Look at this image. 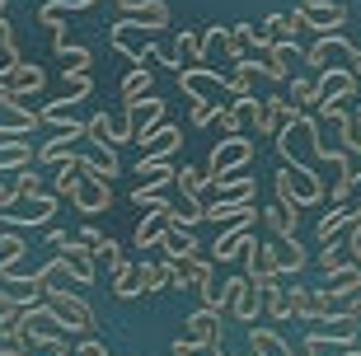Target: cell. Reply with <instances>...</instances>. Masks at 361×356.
<instances>
[{
	"instance_id": "6da1fadb",
	"label": "cell",
	"mask_w": 361,
	"mask_h": 356,
	"mask_svg": "<svg viewBox=\"0 0 361 356\" xmlns=\"http://www.w3.org/2000/svg\"><path fill=\"white\" fill-rule=\"evenodd\" d=\"M108 47L118 56H127L132 66H146L160 56V42H155V28H146L141 19H118V24H108Z\"/></svg>"
},
{
	"instance_id": "7a4b0ae2",
	"label": "cell",
	"mask_w": 361,
	"mask_h": 356,
	"mask_svg": "<svg viewBox=\"0 0 361 356\" xmlns=\"http://www.w3.org/2000/svg\"><path fill=\"white\" fill-rule=\"evenodd\" d=\"M324 197H329V183L314 169H305V164H281L277 169V202L300 211V207H314Z\"/></svg>"
},
{
	"instance_id": "3957f363",
	"label": "cell",
	"mask_w": 361,
	"mask_h": 356,
	"mask_svg": "<svg viewBox=\"0 0 361 356\" xmlns=\"http://www.w3.org/2000/svg\"><path fill=\"white\" fill-rule=\"evenodd\" d=\"M178 90L192 99V104H230V85H226V70L216 66H178Z\"/></svg>"
},
{
	"instance_id": "277c9868",
	"label": "cell",
	"mask_w": 361,
	"mask_h": 356,
	"mask_svg": "<svg viewBox=\"0 0 361 356\" xmlns=\"http://www.w3.org/2000/svg\"><path fill=\"white\" fill-rule=\"evenodd\" d=\"M47 305H52L56 319H61L71 333H80V338H90V333L99 329V314H94V305L80 300V295H75L71 286H52V290H47Z\"/></svg>"
},
{
	"instance_id": "5b68a950",
	"label": "cell",
	"mask_w": 361,
	"mask_h": 356,
	"mask_svg": "<svg viewBox=\"0 0 361 356\" xmlns=\"http://www.w3.org/2000/svg\"><path fill=\"white\" fill-rule=\"evenodd\" d=\"M71 202L80 207L85 216H99L113 207V178L99 169H85L80 164V178H75V188H71Z\"/></svg>"
},
{
	"instance_id": "8992f818",
	"label": "cell",
	"mask_w": 361,
	"mask_h": 356,
	"mask_svg": "<svg viewBox=\"0 0 361 356\" xmlns=\"http://www.w3.org/2000/svg\"><path fill=\"white\" fill-rule=\"evenodd\" d=\"M85 141L99 145V155L104 159H118V145L132 141V127H127V118H108V113H94V118H85Z\"/></svg>"
},
{
	"instance_id": "52a82bcc",
	"label": "cell",
	"mask_w": 361,
	"mask_h": 356,
	"mask_svg": "<svg viewBox=\"0 0 361 356\" xmlns=\"http://www.w3.org/2000/svg\"><path fill=\"white\" fill-rule=\"evenodd\" d=\"M305 113V108H295L291 99H281V94H263L258 99V113H254V132L263 136V141H277V132L286 127V122H295Z\"/></svg>"
},
{
	"instance_id": "ba28073f",
	"label": "cell",
	"mask_w": 361,
	"mask_h": 356,
	"mask_svg": "<svg viewBox=\"0 0 361 356\" xmlns=\"http://www.w3.org/2000/svg\"><path fill=\"white\" fill-rule=\"evenodd\" d=\"M348 24V5H338V0H310L300 5L295 0V14H291V28H319V33H334V28Z\"/></svg>"
},
{
	"instance_id": "9c48e42d",
	"label": "cell",
	"mask_w": 361,
	"mask_h": 356,
	"mask_svg": "<svg viewBox=\"0 0 361 356\" xmlns=\"http://www.w3.org/2000/svg\"><path fill=\"white\" fill-rule=\"evenodd\" d=\"M249 159H254V141H244V136H226V141H216L212 159H207V173H212V183H216V178L240 173Z\"/></svg>"
},
{
	"instance_id": "30bf717a",
	"label": "cell",
	"mask_w": 361,
	"mask_h": 356,
	"mask_svg": "<svg viewBox=\"0 0 361 356\" xmlns=\"http://www.w3.org/2000/svg\"><path fill=\"white\" fill-rule=\"evenodd\" d=\"M122 118H127V127H132V141H146V136L164 122V99L150 90V94H141V99H132V104H122Z\"/></svg>"
},
{
	"instance_id": "8fae6325",
	"label": "cell",
	"mask_w": 361,
	"mask_h": 356,
	"mask_svg": "<svg viewBox=\"0 0 361 356\" xmlns=\"http://www.w3.org/2000/svg\"><path fill=\"white\" fill-rule=\"evenodd\" d=\"M183 343H192L197 352H212L216 343H221V309H212V305H202V309H192V314L183 319V333H178Z\"/></svg>"
},
{
	"instance_id": "7c38bea8",
	"label": "cell",
	"mask_w": 361,
	"mask_h": 356,
	"mask_svg": "<svg viewBox=\"0 0 361 356\" xmlns=\"http://www.w3.org/2000/svg\"><path fill=\"white\" fill-rule=\"evenodd\" d=\"M56 216V192H38V197H19L10 211H0L5 225H47Z\"/></svg>"
},
{
	"instance_id": "4fadbf2b",
	"label": "cell",
	"mask_w": 361,
	"mask_h": 356,
	"mask_svg": "<svg viewBox=\"0 0 361 356\" xmlns=\"http://www.w3.org/2000/svg\"><path fill=\"white\" fill-rule=\"evenodd\" d=\"M226 286H230L226 314H230V319H240V324H258V309H263V290H258L249 277H230Z\"/></svg>"
},
{
	"instance_id": "5bb4252c",
	"label": "cell",
	"mask_w": 361,
	"mask_h": 356,
	"mask_svg": "<svg viewBox=\"0 0 361 356\" xmlns=\"http://www.w3.org/2000/svg\"><path fill=\"white\" fill-rule=\"evenodd\" d=\"M244 258H249V272H244V277L254 281L258 290H268L272 281L281 277V272H277V253H272V239L258 244V235H254V239H249V249H244Z\"/></svg>"
},
{
	"instance_id": "9a60e30c",
	"label": "cell",
	"mask_w": 361,
	"mask_h": 356,
	"mask_svg": "<svg viewBox=\"0 0 361 356\" xmlns=\"http://www.w3.org/2000/svg\"><path fill=\"white\" fill-rule=\"evenodd\" d=\"M5 85H10V94H19V99H33V94H42V85H47V70H42L38 61H14V66L5 70Z\"/></svg>"
},
{
	"instance_id": "2e32d148",
	"label": "cell",
	"mask_w": 361,
	"mask_h": 356,
	"mask_svg": "<svg viewBox=\"0 0 361 356\" xmlns=\"http://www.w3.org/2000/svg\"><path fill=\"white\" fill-rule=\"evenodd\" d=\"M249 239H254V221H240V225H226L212 244V258L216 263H230V258H240L249 249Z\"/></svg>"
},
{
	"instance_id": "e0dca14e",
	"label": "cell",
	"mask_w": 361,
	"mask_h": 356,
	"mask_svg": "<svg viewBox=\"0 0 361 356\" xmlns=\"http://www.w3.org/2000/svg\"><path fill=\"white\" fill-rule=\"evenodd\" d=\"M136 145H141V159H174V150L183 145V132H178L174 122H160L146 141H136Z\"/></svg>"
},
{
	"instance_id": "ac0fdd59",
	"label": "cell",
	"mask_w": 361,
	"mask_h": 356,
	"mask_svg": "<svg viewBox=\"0 0 361 356\" xmlns=\"http://www.w3.org/2000/svg\"><path fill=\"white\" fill-rule=\"evenodd\" d=\"M169 216H174V207H164V211H150V216H141V225H136V235H132V249H136V253L160 249L164 230H169Z\"/></svg>"
},
{
	"instance_id": "d6986e66",
	"label": "cell",
	"mask_w": 361,
	"mask_h": 356,
	"mask_svg": "<svg viewBox=\"0 0 361 356\" xmlns=\"http://www.w3.org/2000/svg\"><path fill=\"white\" fill-rule=\"evenodd\" d=\"M352 94H357V70L324 66V75H319V99H329V104H348Z\"/></svg>"
},
{
	"instance_id": "ffe728a7",
	"label": "cell",
	"mask_w": 361,
	"mask_h": 356,
	"mask_svg": "<svg viewBox=\"0 0 361 356\" xmlns=\"http://www.w3.org/2000/svg\"><path fill=\"white\" fill-rule=\"evenodd\" d=\"M61 258H66L71 277L80 281V286H94V249L85 239H66V244H61Z\"/></svg>"
},
{
	"instance_id": "44dd1931",
	"label": "cell",
	"mask_w": 361,
	"mask_h": 356,
	"mask_svg": "<svg viewBox=\"0 0 361 356\" xmlns=\"http://www.w3.org/2000/svg\"><path fill=\"white\" fill-rule=\"evenodd\" d=\"M254 202H207V207H202V221H216L221 225V230H226V225H240V221H254Z\"/></svg>"
},
{
	"instance_id": "7402d4cb",
	"label": "cell",
	"mask_w": 361,
	"mask_h": 356,
	"mask_svg": "<svg viewBox=\"0 0 361 356\" xmlns=\"http://www.w3.org/2000/svg\"><path fill=\"white\" fill-rule=\"evenodd\" d=\"M174 164H169V159H141V164H136V178H141V183L136 188H150V192H164V188L174 183Z\"/></svg>"
},
{
	"instance_id": "603a6c76",
	"label": "cell",
	"mask_w": 361,
	"mask_h": 356,
	"mask_svg": "<svg viewBox=\"0 0 361 356\" xmlns=\"http://www.w3.org/2000/svg\"><path fill=\"white\" fill-rule=\"evenodd\" d=\"M24 356H75L66 333H24Z\"/></svg>"
},
{
	"instance_id": "cb8c5ba5",
	"label": "cell",
	"mask_w": 361,
	"mask_h": 356,
	"mask_svg": "<svg viewBox=\"0 0 361 356\" xmlns=\"http://www.w3.org/2000/svg\"><path fill=\"white\" fill-rule=\"evenodd\" d=\"M272 253H277V272H281V277L305 267V244H300V235H286V239L272 235Z\"/></svg>"
},
{
	"instance_id": "d4e9b609",
	"label": "cell",
	"mask_w": 361,
	"mask_h": 356,
	"mask_svg": "<svg viewBox=\"0 0 361 356\" xmlns=\"http://www.w3.org/2000/svg\"><path fill=\"white\" fill-rule=\"evenodd\" d=\"M71 141H85V132H56L52 141H42V145H38V164H42V169H56V164H61V159L75 150Z\"/></svg>"
},
{
	"instance_id": "484cf974",
	"label": "cell",
	"mask_w": 361,
	"mask_h": 356,
	"mask_svg": "<svg viewBox=\"0 0 361 356\" xmlns=\"http://www.w3.org/2000/svg\"><path fill=\"white\" fill-rule=\"evenodd\" d=\"M174 183L183 188L188 197L207 202V192H212V173H207V164H183V169L174 173Z\"/></svg>"
},
{
	"instance_id": "4316f807",
	"label": "cell",
	"mask_w": 361,
	"mask_h": 356,
	"mask_svg": "<svg viewBox=\"0 0 361 356\" xmlns=\"http://www.w3.org/2000/svg\"><path fill=\"white\" fill-rule=\"evenodd\" d=\"M216 197L221 202H254L258 197V178H240V173H230V178H216Z\"/></svg>"
},
{
	"instance_id": "83f0119b",
	"label": "cell",
	"mask_w": 361,
	"mask_h": 356,
	"mask_svg": "<svg viewBox=\"0 0 361 356\" xmlns=\"http://www.w3.org/2000/svg\"><path fill=\"white\" fill-rule=\"evenodd\" d=\"M160 249H164V258H192V253H197V239H192L188 225H169L164 239H160Z\"/></svg>"
},
{
	"instance_id": "f1b7e54d",
	"label": "cell",
	"mask_w": 361,
	"mask_h": 356,
	"mask_svg": "<svg viewBox=\"0 0 361 356\" xmlns=\"http://www.w3.org/2000/svg\"><path fill=\"white\" fill-rule=\"evenodd\" d=\"M263 216V225H268V235H277V239H286V235H295V207H286V202H272L268 211H258Z\"/></svg>"
},
{
	"instance_id": "f546056e",
	"label": "cell",
	"mask_w": 361,
	"mask_h": 356,
	"mask_svg": "<svg viewBox=\"0 0 361 356\" xmlns=\"http://www.w3.org/2000/svg\"><path fill=\"white\" fill-rule=\"evenodd\" d=\"M122 14H132V19H141L146 28H169V5L164 0H132Z\"/></svg>"
},
{
	"instance_id": "4dcf8cb0",
	"label": "cell",
	"mask_w": 361,
	"mask_h": 356,
	"mask_svg": "<svg viewBox=\"0 0 361 356\" xmlns=\"http://www.w3.org/2000/svg\"><path fill=\"white\" fill-rule=\"evenodd\" d=\"M249 347L258 356H295V347H286V338L277 329H249Z\"/></svg>"
},
{
	"instance_id": "1f68e13d",
	"label": "cell",
	"mask_w": 361,
	"mask_h": 356,
	"mask_svg": "<svg viewBox=\"0 0 361 356\" xmlns=\"http://www.w3.org/2000/svg\"><path fill=\"white\" fill-rule=\"evenodd\" d=\"M348 225H352V211L343 207V202H334V207H329V211L319 216V225H314V235H319V244H329V239H338L343 230H348Z\"/></svg>"
},
{
	"instance_id": "d6a6232c",
	"label": "cell",
	"mask_w": 361,
	"mask_h": 356,
	"mask_svg": "<svg viewBox=\"0 0 361 356\" xmlns=\"http://www.w3.org/2000/svg\"><path fill=\"white\" fill-rule=\"evenodd\" d=\"M329 290L348 305L352 295L361 290V263H348V267H338V272H329Z\"/></svg>"
},
{
	"instance_id": "836d02e7",
	"label": "cell",
	"mask_w": 361,
	"mask_h": 356,
	"mask_svg": "<svg viewBox=\"0 0 361 356\" xmlns=\"http://www.w3.org/2000/svg\"><path fill=\"white\" fill-rule=\"evenodd\" d=\"M113 295H118V300H136V295H141V263L113 267Z\"/></svg>"
},
{
	"instance_id": "e575fe53",
	"label": "cell",
	"mask_w": 361,
	"mask_h": 356,
	"mask_svg": "<svg viewBox=\"0 0 361 356\" xmlns=\"http://www.w3.org/2000/svg\"><path fill=\"white\" fill-rule=\"evenodd\" d=\"M24 309L28 305H5V309H0V343L24 347Z\"/></svg>"
},
{
	"instance_id": "d590c367",
	"label": "cell",
	"mask_w": 361,
	"mask_h": 356,
	"mask_svg": "<svg viewBox=\"0 0 361 356\" xmlns=\"http://www.w3.org/2000/svg\"><path fill=\"white\" fill-rule=\"evenodd\" d=\"M24 164H38V150H33V141H10V145H0V169H24Z\"/></svg>"
},
{
	"instance_id": "8d00e7d4",
	"label": "cell",
	"mask_w": 361,
	"mask_h": 356,
	"mask_svg": "<svg viewBox=\"0 0 361 356\" xmlns=\"http://www.w3.org/2000/svg\"><path fill=\"white\" fill-rule=\"evenodd\" d=\"M263 309H268V319H291V286H281V281H272L268 290H263Z\"/></svg>"
},
{
	"instance_id": "74e56055",
	"label": "cell",
	"mask_w": 361,
	"mask_h": 356,
	"mask_svg": "<svg viewBox=\"0 0 361 356\" xmlns=\"http://www.w3.org/2000/svg\"><path fill=\"white\" fill-rule=\"evenodd\" d=\"M268 56H272V61H277L281 70H286V75H295V66H300V61H305V52H300V47H295L291 38H272Z\"/></svg>"
},
{
	"instance_id": "f35d334b",
	"label": "cell",
	"mask_w": 361,
	"mask_h": 356,
	"mask_svg": "<svg viewBox=\"0 0 361 356\" xmlns=\"http://www.w3.org/2000/svg\"><path fill=\"white\" fill-rule=\"evenodd\" d=\"M19 253H24V239L14 235V230H0V281H10Z\"/></svg>"
},
{
	"instance_id": "ab89813d",
	"label": "cell",
	"mask_w": 361,
	"mask_h": 356,
	"mask_svg": "<svg viewBox=\"0 0 361 356\" xmlns=\"http://www.w3.org/2000/svg\"><path fill=\"white\" fill-rule=\"evenodd\" d=\"M169 290V263H141V295Z\"/></svg>"
},
{
	"instance_id": "60d3db41",
	"label": "cell",
	"mask_w": 361,
	"mask_h": 356,
	"mask_svg": "<svg viewBox=\"0 0 361 356\" xmlns=\"http://www.w3.org/2000/svg\"><path fill=\"white\" fill-rule=\"evenodd\" d=\"M155 90V75H150L146 66H132V75L122 80V104H132V99H141V94Z\"/></svg>"
},
{
	"instance_id": "b9f144b4",
	"label": "cell",
	"mask_w": 361,
	"mask_h": 356,
	"mask_svg": "<svg viewBox=\"0 0 361 356\" xmlns=\"http://www.w3.org/2000/svg\"><path fill=\"white\" fill-rule=\"evenodd\" d=\"M183 286L202 295V290L212 286V263H202V258H183Z\"/></svg>"
},
{
	"instance_id": "7bdbcfd3",
	"label": "cell",
	"mask_w": 361,
	"mask_h": 356,
	"mask_svg": "<svg viewBox=\"0 0 361 356\" xmlns=\"http://www.w3.org/2000/svg\"><path fill=\"white\" fill-rule=\"evenodd\" d=\"M286 85H291V104H295V108H310V104H319V80L291 75Z\"/></svg>"
},
{
	"instance_id": "ee69618b",
	"label": "cell",
	"mask_w": 361,
	"mask_h": 356,
	"mask_svg": "<svg viewBox=\"0 0 361 356\" xmlns=\"http://www.w3.org/2000/svg\"><path fill=\"white\" fill-rule=\"evenodd\" d=\"M291 319L314 324V286H291Z\"/></svg>"
},
{
	"instance_id": "f6af8a7d",
	"label": "cell",
	"mask_w": 361,
	"mask_h": 356,
	"mask_svg": "<svg viewBox=\"0 0 361 356\" xmlns=\"http://www.w3.org/2000/svg\"><path fill=\"white\" fill-rule=\"evenodd\" d=\"M348 263H352V253L343 249L338 239H329V244L319 249V267H324V272H338V267H348Z\"/></svg>"
},
{
	"instance_id": "bcb514c9",
	"label": "cell",
	"mask_w": 361,
	"mask_h": 356,
	"mask_svg": "<svg viewBox=\"0 0 361 356\" xmlns=\"http://www.w3.org/2000/svg\"><path fill=\"white\" fill-rule=\"evenodd\" d=\"M66 14H71V5H66V0H47V5L38 10V24L61 28V24H66Z\"/></svg>"
},
{
	"instance_id": "7dc6e473",
	"label": "cell",
	"mask_w": 361,
	"mask_h": 356,
	"mask_svg": "<svg viewBox=\"0 0 361 356\" xmlns=\"http://www.w3.org/2000/svg\"><path fill=\"white\" fill-rule=\"evenodd\" d=\"M90 90H94L90 70H80V75H66V94H61V99H71V104H80V99H90Z\"/></svg>"
},
{
	"instance_id": "c3c4849f",
	"label": "cell",
	"mask_w": 361,
	"mask_h": 356,
	"mask_svg": "<svg viewBox=\"0 0 361 356\" xmlns=\"http://www.w3.org/2000/svg\"><path fill=\"white\" fill-rule=\"evenodd\" d=\"M216 122H221V132H226V136H240V132H244V113H240V104L230 99V104L221 108V118H216Z\"/></svg>"
},
{
	"instance_id": "681fc988",
	"label": "cell",
	"mask_w": 361,
	"mask_h": 356,
	"mask_svg": "<svg viewBox=\"0 0 361 356\" xmlns=\"http://www.w3.org/2000/svg\"><path fill=\"white\" fill-rule=\"evenodd\" d=\"M226 38H230V28H207L202 33V56H212V52L226 56Z\"/></svg>"
},
{
	"instance_id": "f907efd6",
	"label": "cell",
	"mask_w": 361,
	"mask_h": 356,
	"mask_svg": "<svg viewBox=\"0 0 361 356\" xmlns=\"http://www.w3.org/2000/svg\"><path fill=\"white\" fill-rule=\"evenodd\" d=\"M24 136H33V122H0V145H10V141H24Z\"/></svg>"
},
{
	"instance_id": "816d5d0a",
	"label": "cell",
	"mask_w": 361,
	"mask_h": 356,
	"mask_svg": "<svg viewBox=\"0 0 361 356\" xmlns=\"http://www.w3.org/2000/svg\"><path fill=\"white\" fill-rule=\"evenodd\" d=\"M348 253H352V263H361V202H357L352 225H348Z\"/></svg>"
},
{
	"instance_id": "f5cc1de1",
	"label": "cell",
	"mask_w": 361,
	"mask_h": 356,
	"mask_svg": "<svg viewBox=\"0 0 361 356\" xmlns=\"http://www.w3.org/2000/svg\"><path fill=\"white\" fill-rule=\"evenodd\" d=\"M94 258H104V263H108V272H113V267H122V263H127V258H122V244H113V239H104V244L94 249Z\"/></svg>"
},
{
	"instance_id": "db71d44e",
	"label": "cell",
	"mask_w": 361,
	"mask_h": 356,
	"mask_svg": "<svg viewBox=\"0 0 361 356\" xmlns=\"http://www.w3.org/2000/svg\"><path fill=\"white\" fill-rule=\"evenodd\" d=\"M221 108L226 104H192V127H207V122L221 118Z\"/></svg>"
},
{
	"instance_id": "11a10c76",
	"label": "cell",
	"mask_w": 361,
	"mask_h": 356,
	"mask_svg": "<svg viewBox=\"0 0 361 356\" xmlns=\"http://www.w3.org/2000/svg\"><path fill=\"white\" fill-rule=\"evenodd\" d=\"M272 33V38H291L295 28H291V14H268V24H263Z\"/></svg>"
},
{
	"instance_id": "9f6ffc18",
	"label": "cell",
	"mask_w": 361,
	"mask_h": 356,
	"mask_svg": "<svg viewBox=\"0 0 361 356\" xmlns=\"http://www.w3.org/2000/svg\"><path fill=\"white\" fill-rule=\"evenodd\" d=\"M169 356H197V347L183 343V338H174V347H169Z\"/></svg>"
},
{
	"instance_id": "6f0895ef",
	"label": "cell",
	"mask_w": 361,
	"mask_h": 356,
	"mask_svg": "<svg viewBox=\"0 0 361 356\" xmlns=\"http://www.w3.org/2000/svg\"><path fill=\"white\" fill-rule=\"evenodd\" d=\"M80 239H85V244H90V249H99V244H104V235H99L94 225H85V230H80Z\"/></svg>"
},
{
	"instance_id": "680465c9",
	"label": "cell",
	"mask_w": 361,
	"mask_h": 356,
	"mask_svg": "<svg viewBox=\"0 0 361 356\" xmlns=\"http://www.w3.org/2000/svg\"><path fill=\"white\" fill-rule=\"evenodd\" d=\"M343 309H348V314H352V319H357V324H361V290H357V295H352L348 305H343Z\"/></svg>"
},
{
	"instance_id": "91938a15",
	"label": "cell",
	"mask_w": 361,
	"mask_h": 356,
	"mask_svg": "<svg viewBox=\"0 0 361 356\" xmlns=\"http://www.w3.org/2000/svg\"><path fill=\"white\" fill-rule=\"evenodd\" d=\"M212 356H226V338H221V343H216V347H212Z\"/></svg>"
},
{
	"instance_id": "94428289",
	"label": "cell",
	"mask_w": 361,
	"mask_h": 356,
	"mask_svg": "<svg viewBox=\"0 0 361 356\" xmlns=\"http://www.w3.org/2000/svg\"><path fill=\"white\" fill-rule=\"evenodd\" d=\"M343 356H361V347H348V352H343Z\"/></svg>"
},
{
	"instance_id": "6125c7cd",
	"label": "cell",
	"mask_w": 361,
	"mask_h": 356,
	"mask_svg": "<svg viewBox=\"0 0 361 356\" xmlns=\"http://www.w3.org/2000/svg\"><path fill=\"white\" fill-rule=\"evenodd\" d=\"M352 122H357V132H361V108H357V118H352Z\"/></svg>"
},
{
	"instance_id": "be15d7a7",
	"label": "cell",
	"mask_w": 361,
	"mask_h": 356,
	"mask_svg": "<svg viewBox=\"0 0 361 356\" xmlns=\"http://www.w3.org/2000/svg\"><path fill=\"white\" fill-rule=\"evenodd\" d=\"M300 5H310V0H300Z\"/></svg>"
},
{
	"instance_id": "e7e4bbea",
	"label": "cell",
	"mask_w": 361,
	"mask_h": 356,
	"mask_svg": "<svg viewBox=\"0 0 361 356\" xmlns=\"http://www.w3.org/2000/svg\"><path fill=\"white\" fill-rule=\"evenodd\" d=\"M254 356H258V352H254Z\"/></svg>"
}]
</instances>
